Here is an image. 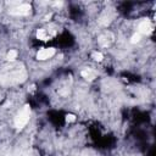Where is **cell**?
Listing matches in <instances>:
<instances>
[{
	"instance_id": "2",
	"label": "cell",
	"mask_w": 156,
	"mask_h": 156,
	"mask_svg": "<svg viewBox=\"0 0 156 156\" xmlns=\"http://www.w3.org/2000/svg\"><path fill=\"white\" fill-rule=\"evenodd\" d=\"M10 15L13 16H27L30 12V5L28 4H17L15 7L9 10Z\"/></svg>"
},
{
	"instance_id": "6",
	"label": "cell",
	"mask_w": 156,
	"mask_h": 156,
	"mask_svg": "<svg viewBox=\"0 0 156 156\" xmlns=\"http://www.w3.org/2000/svg\"><path fill=\"white\" fill-rule=\"evenodd\" d=\"M50 37V34L44 29V28H40L37 30V38L40 39V40H48Z\"/></svg>"
},
{
	"instance_id": "4",
	"label": "cell",
	"mask_w": 156,
	"mask_h": 156,
	"mask_svg": "<svg viewBox=\"0 0 156 156\" xmlns=\"http://www.w3.org/2000/svg\"><path fill=\"white\" fill-rule=\"evenodd\" d=\"M151 30H152V26H151L150 21H147V20L141 21L138 26V33H140L141 35L143 34H149Z\"/></svg>"
},
{
	"instance_id": "5",
	"label": "cell",
	"mask_w": 156,
	"mask_h": 156,
	"mask_svg": "<svg viewBox=\"0 0 156 156\" xmlns=\"http://www.w3.org/2000/svg\"><path fill=\"white\" fill-rule=\"evenodd\" d=\"M80 74H82V77L84 78V79H87V80H93L94 78H95V72L93 71V69H90V68H85V69H83L82 72H80Z\"/></svg>"
},
{
	"instance_id": "10",
	"label": "cell",
	"mask_w": 156,
	"mask_h": 156,
	"mask_svg": "<svg viewBox=\"0 0 156 156\" xmlns=\"http://www.w3.org/2000/svg\"><path fill=\"white\" fill-rule=\"evenodd\" d=\"M66 121L67 122H73V121H76V116L74 115H67L66 116Z\"/></svg>"
},
{
	"instance_id": "7",
	"label": "cell",
	"mask_w": 156,
	"mask_h": 156,
	"mask_svg": "<svg viewBox=\"0 0 156 156\" xmlns=\"http://www.w3.org/2000/svg\"><path fill=\"white\" fill-rule=\"evenodd\" d=\"M16 57H17V51H16V50H10V51L7 52V55H6V58H7L9 61H13Z\"/></svg>"
},
{
	"instance_id": "3",
	"label": "cell",
	"mask_w": 156,
	"mask_h": 156,
	"mask_svg": "<svg viewBox=\"0 0 156 156\" xmlns=\"http://www.w3.org/2000/svg\"><path fill=\"white\" fill-rule=\"evenodd\" d=\"M54 55H55V49L54 48H44V49L38 51L37 58L40 60V61H44V60H48V58L52 57Z\"/></svg>"
},
{
	"instance_id": "8",
	"label": "cell",
	"mask_w": 156,
	"mask_h": 156,
	"mask_svg": "<svg viewBox=\"0 0 156 156\" xmlns=\"http://www.w3.org/2000/svg\"><path fill=\"white\" fill-rule=\"evenodd\" d=\"M141 40V34L140 33H134L133 35H132V39H130V43H133V44H135V43H139Z\"/></svg>"
},
{
	"instance_id": "9",
	"label": "cell",
	"mask_w": 156,
	"mask_h": 156,
	"mask_svg": "<svg viewBox=\"0 0 156 156\" xmlns=\"http://www.w3.org/2000/svg\"><path fill=\"white\" fill-rule=\"evenodd\" d=\"M91 56H93V58H94L95 61H101V60L104 58V55H102L101 52H99V51H94V52L91 54Z\"/></svg>"
},
{
	"instance_id": "1",
	"label": "cell",
	"mask_w": 156,
	"mask_h": 156,
	"mask_svg": "<svg viewBox=\"0 0 156 156\" xmlns=\"http://www.w3.org/2000/svg\"><path fill=\"white\" fill-rule=\"evenodd\" d=\"M29 118H30V108H29V106H24V107L17 113V116L15 117V121H13L15 127L18 128V129L23 128V127L29 122Z\"/></svg>"
}]
</instances>
